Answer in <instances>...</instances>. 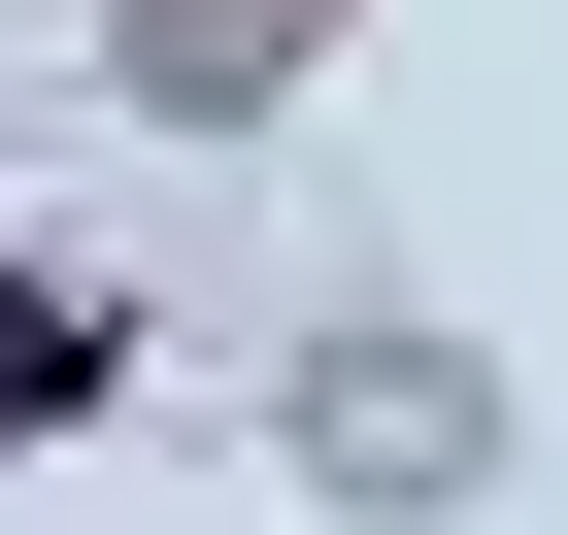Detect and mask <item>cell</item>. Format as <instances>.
<instances>
[{
	"instance_id": "cell-1",
	"label": "cell",
	"mask_w": 568,
	"mask_h": 535,
	"mask_svg": "<svg viewBox=\"0 0 568 535\" xmlns=\"http://www.w3.org/2000/svg\"><path fill=\"white\" fill-rule=\"evenodd\" d=\"M267 468H302L335 535H468V502H501V335H435V302H302V335H267Z\"/></svg>"
},
{
	"instance_id": "cell-2",
	"label": "cell",
	"mask_w": 568,
	"mask_h": 535,
	"mask_svg": "<svg viewBox=\"0 0 568 535\" xmlns=\"http://www.w3.org/2000/svg\"><path fill=\"white\" fill-rule=\"evenodd\" d=\"M335 34H368V0H101V101L134 134H302Z\"/></svg>"
},
{
	"instance_id": "cell-3",
	"label": "cell",
	"mask_w": 568,
	"mask_h": 535,
	"mask_svg": "<svg viewBox=\"0 0 568 535\" xmlns=\"http://www.w3.org/2000/svg\"><path fill=\"white\" fill-rule=\"evenodd\" d=\"M134 369H168V335H134V302H101V268H0V435H101V402H134Z\"/></svg>"
}]
</instances>
